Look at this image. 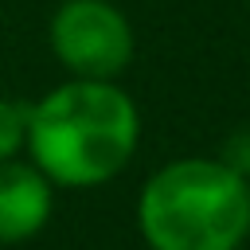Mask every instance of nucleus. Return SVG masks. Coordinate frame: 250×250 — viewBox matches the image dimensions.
I'll list each match as a JSON object with an SVG mask.
<instances>
[{
  "instance_id": "nucleus-1",
  "label": "nucleus",
  "mask_w": 250,
  "mask_h": 250,
  "mask_svg": "<svg viewBox=\"0 0 250 250\" xmlns=\"http://www.w3.org/2000/svg\"><path fill=\"white\" fill-rule=\"evenodd\" d=\"M141 145V109L117 78H66L27 102L23 152L55 184L90 191L117 180Z\"/></svg>"
},
{
  "instance_id": "nucleus-2",
  "label": "nucleus",
  "mask_w": 250,
  "mask_h": 250,
  "mask_svg": "<svg viewBox=\"0 0 250 250\" xmlns=\"http://www.w3.org/2000/svg\"><path fill=\"white\" fill-rule=\"evenodd\" d=\"M246 219L250 180L219 156L168 160L137 195V230L148 250H238Z\"/></svg>"
},
{
  "instance_id": "nucleus-3",
  "label": "nucleus",
  "mask_w": 250,
  "mask_h": 250,
  "mask_svg": "<svg viewBox=\"0 0 250 250\" xmlns=\"http://www.w3.org/2000/svg\"><path fill=\"white\" fill-rule=\"evenodd\" d=\"M47 43L70 78H117L137 55L133 23L109 0H62L47 20Z\"/></svg>"
},
{
  "instance_id": "nucleus-4",
  "label": "nucleus",
  "mask_w": 250,
  "mask_h": 250,
  "mask_svg": "<svg viewBox=\"0 0 250 250\" xmlns=\"http://www.w3.org/2000/svg\"><path fill=\"white\" fill-rule=\"evenodd\" d=\"M55 215V184L23 156L0 160V246H20L43 234Z\"/></svg>"
},
{
  "instance_id": "nucleus-5",
  "label": "nucleus",
  "mask_w": 250,
  "mask_h": 250,
  "mask_svg": "<svg viewBox=\"0 0 250 250\" xmlns=\"http://www.w3.org/2000/svg\"><path fill=\"white\" fill-rule=\"evenodd\" d=\"M23 129H27V102H12L0 94V160L23 152Z\"/></svg>"
},
{
  "instance_id": "nucleus-6",
  "label": "nucleus",
  "mask_w": 250,
  "mask_h": 250,
  "mask_svg": "<svg viewBox=\"0 0 250 250\" xmlns=\"http://www.w3.org/2000/svg\"><path fill=\"white\" fill-rule=\"evenodd\" d=\"M219 160H223L227 168H234L238 176H246V180H250V129L230 133V137H227V145H223V152H219Z\"/></svg>"
},
{
  "instance_id": "nucleus-7",
  "label": "nucleus",
  "mask_w": 250,
  "mask_h": 250,
  "mask_svg": "<svg viewBox=\"0 0 250 250\" xmlns=\"http://www.w3.org/2000/svg\"><path fill=\"white\" fill-rule=\"evenodd\" d=\"M246 238H250V219H246Z\"/></svg>"
}]
</instances>
